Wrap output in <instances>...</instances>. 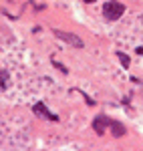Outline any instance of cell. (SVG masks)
<instances>
[{
	"mask_svg": "<svg viewBox=\"0 0 143 151\" xmlns=\"http://www.w3.org/2000/svg\"><path fill=\"white\" fill-rule=\"evenodd\" d=\"M52 65H55V67H57V69H59L60 73H63V75H67V73H69V70L65 69V67H63V65H60V63H57V60H52Z\"/></svg>",
	"mask_w": 143,
	"mask_h": 151,
	"instance_id": "obj_7",
	"label": "cell"
},
{
	"mask_svg": "<svg viewBox=\"0 0 143 151\" xmlns=\"http://www.w3.org/2000/svg\"><path fill=\"white\" fill-rule=\"evenodd\" d=\"M8 79H10L8 73H6L4 69H0V89H4V87L8 85Z\"/></svg>",
	"mask_w": 143,
	"mask_h": 151,
	"instance_id": "obj_6",
	"label": "cell"
},
{
	"mask_svg": "<svg viewBox=\"0 0 143 151\" xmlns=\"http://www.w3.org/2000/svg\"><path fill=\"white\" fill-rule=\"evenodd\" d=\"M117 57H119V60H121V65H123V69H129V67H131V58L127 57V55H125V52H117Z\"/></svg>",
	"mask_w": 143,
	"mask_h": 151,
	"instance_id": "obj_5",
	"label": "cell"
},
{
	"mask_svg": "<svg viewBox=\"0 0 143 151\" xmlns=\"http://www.w3.org/2000/svg\"><path fill=\"white\" fill-rule=\"evenodd\" d=\"M125 14V4H121L119 0H107L103 4V16L107 20H119Z\"/></svg>",
	"mask_w": 143,
	"mask_h": 151,
	"instance_id": "obj_2",
	"label": "cell"
},
{
	"mask_svg": "<svg viewBox=\"0 0 143 151\" xmlns=\"http://www.w3.org/2000/svg\"><path fill=\"white\" fill-rule=\"evenodd\" d=\"M91 127L95 129L97 135H103L107 129H111V131H113V135H115V137H123V135L127 133V129H125V125H123V123L113 121V119H111V117H107V115H97L95 119H93V125H91Z\"/></svg>",
	"mask_w": 143,
	"mask_h": 151,
	"instance_id": "obj_1",
	"label": "cell"
},
{
	"mask_svg": "<svg viewBox=\"0 0 143 151\" xmlns=\"http://www.w3.org/2000/svg\"><path fill=\"white\" fill-rule=\"evenodd\" d=\"M32 113H34L36 117H40V119H47V121H55V123L59 121V117L55 115V113H50V111L47 109V105L40 103V101H38V103L32 107Z\"/></svg>",
	"mask_w": 143,
	"mask_h": 151,
	"instance_id": "obj_4",
	"label": "cell"
},
{
	"mask_svg": "<svg viewBox=\"0 0 143 151\" xmlns=\"http://www.w3.org/2000/svg\"><path fill=\"white\" fill-rule=\"evenodd\" d=\"M52 32H55V36H57V38L65 40V42H69V45H71V47H75V48H83L85 47V42L77 35H75V32H67V30H60V28H52Z\"/></svg>",
	"mask_w": 143,
	"mask_h": 151,
	"instance_id": "obj_3",
	"label": "cell"
},
{
	"mask_svg": "<svg viewBox=\"0 0 143 151\" xmlns=\"http://www.w3.org/2000/svg\"><path fill=\"white\" fill-rule=\"evenodd\" d=\"M141 20H143V16H141Z\"/></svg>",
	"mask_w": 143,
	"mask_h": 151,
	"instance_id": "obj_10",
	"label": "cell"
},
{
	"mask_svg": "<svg viewBox=\"0 0 143 151\" xmlns=\"http://www.w3.org/2000/svg\"><path fill=\"white\" fill-rule=\"evenodd\" d=\"M135 52H137V55H141V57H143V47H139V48H135Z\"/></svg>",
	"mask_w": 143,
	"mask_h": 151,
	"instance_id": "obj_8",
	"label": "cell"
},
{
	"mask_svg": "<svg viewBox=\"0 0 143 151\" xmlns=\"http://www.w3.org/2000/svg\"><path fill=\"white\" fill-rule=\"evenodd\" d=\"M83 2H87V4H93V2H95V0H83Z\"/></svg>",
	"mask_w": 143,
	"mask_h": 151,
	"instance_id": "obj_9",
	"label": "cell"
}]
</instances>
